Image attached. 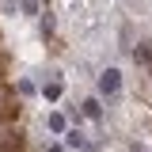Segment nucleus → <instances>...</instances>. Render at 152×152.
<instances>
[{
  "label": "nucleus",
  "mask_w": 152,
  "mask_h": 152,
  "mask_svg": "<svg viewBox=\"0 0 152 152\" xmlns=\"http://www.w3.org/2000/svg\"><path fill=\"white\" fill-rule=\"evenodd\" d=\"M38 27H42V34L50 38V34H53V15H50V12H42V19H38Z\"/></svg>",
  "instance_id": "obj_6"
},
{
  "label": "nucleus",
  "mask_w": 152,
  "mask_h": 152,
  "mask_svg": "<svg viewBox=\"0 0 152 152\" xmlns=\"http://www.w3.org/2000/svg\"><path fill=\"white\" fill-rule=\"evenodd\" d=\"M129 152H145V148H141V145H133V148H129Z\"/></svg>",
  "instance_id": "obj_10"
},
{
  "label": "nucleus",
  "mask_w": 152,
  "mask_h": 152,
  "mask_svg": "<svg viewBox=\"0 0 152 152\" xmlns=\"http://www.w3.org/2000/svg\"><path fill=\"white\" fill-rule=\"evenodd\" d=\"M46 126H50V133H57V137H65V129H69L65 114H50V118H46Z\"/></svg>",
  "instance_id": "obj_5"
},
{
  "label": "nucleus",
  "mask_w": 152,
  "mask_h": 152,
  "mask_svg": "<svg viewBox=\"0 0 152 152\" xmlns=\"http://www.w3.org/2000/svg\"><path fill=\"white\" fill-rule=\"evenodd\" d=\"M65 148H76V152H95V145H91V141H88V137H84V133L72 126V129H65Z\"/></svg>",
  "instance_id": "obj_2"
},
{
  "label": "nucleus",
  "mask_w": 152,
  "mask_h": 152,
  "mask_svg": "<svg viewBox=\"0 0 152 152\" xmlns=\"http://www.w3.org/2000/svg\"><path fill=\"white\" fill-rule=\"evenodd\" d=\"M46 152H65V145H50V148H46Z\"/></svg>",
  "instance_id": "obj_9"
},
{
  "label": "nucleus",
  "mask_w": 152,
  "mask_h": 152,
  "mask_svg": "<svg viewBox=\"0 0 152 152\" xmlns=\"http://www.w3.org/2000/svg\"><path fill=\"white\" fill-rule=\"evenodd\" d=\"M95 88H99V95H107V99H118L122 95V72L118 69H103L99 80H95Z\"/></svg>",
  "instance_id": "obj_1"
},
{
  "label": "nucleus",
  "mask_w": 152,
  "mask_h": 152,
  "mask_svg": "<svg viewBox=\"0 0 152 152\" xmlns=\"http://www.w3.org/2000/svg\"><path fill=\"white\" fill-rule=\"evenodd\" d=\"M61 95H65V88H61V80H50V84H42V99H46V103H57Z\"/></svg>",
  "instance_id": "obj_4"
},
{
  "label": "nucleus",
  "mask_w": 152,
  "mask_h": 152,
  "mask_svg": "<svg viewBox=\"0 0 152 152\" xmlns=\"http://www.w3.org/2000/svg\"><path fill=\"white\" fill-rule=\"evenodd\" d=\"M80 107H84V110H80L84 118H91V122H103V103H99V95H88Z\"/></svg>",
  "instance_id": "obj_3"
},
{
  "label": "nucleus",
  "mask_w": 152,
  "mask_h": 152,
  "mask_svg": "<svg viewBox=\"0 0 152 152\" xmlns=\"http://www.w3.org/2000/svg\"><path fill=\"white\" fill-rule=\"evenodd\" d=\"M23 12H27V15H42V4H38V0H23Z\"/></svg>",
  "instance_id": "obj_7"
},
{
  "label": "nucleus",
  "mask_w": 152,
  "mask_h": 152,
  "mask_svg": "<svg viewBox=\"0 0 152 152\" xmlns=\"http://www.w3.org/2000/svg\"><path fill=\"white\" fill-rule=\"evenodd\" d=\"M19 95H34V84L31 80H19Z\"/></svg>",
  "instance_id": "obj_8"
}]
</instances>
